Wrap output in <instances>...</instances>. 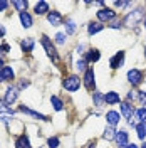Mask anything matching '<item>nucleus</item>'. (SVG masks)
I'll return each instance as SVG.
<instances>
[{
	"mask_svg": "<svg viewBox=\"0 0 146 148\" xmlns=\"http://www.w3.org/2000/svg\"><path fill=\"white\" fill-rule=\"evenodd\" d=\"M17 98H18V88L9 86L7 91H5V96H3V103L5 104H14V103L17 101Z\"/></svg>",
	"mask_w": 146,
	"mask_h": 148,
	"instance_id": "nucleus-8",
	"label": "nucleus"
},
{
	"mask_svg": "<svg viewBox=\"0 0 146 148\" xmlns=\"http://www.w3.org/2000/svg\"><path fill=\"white\" fill-rule=\"evenodd\" d=\"M55 44L57 46H64L65 40H67V36H65V32H59V34H55Z\"/></svg>",
	"mask_w": 146,
	"mask_h": 148,
	"instance_id": "nucleus-29",
	"label": "nucleus"
},
{
	"mask_svg": "<svg viewBox=\"0 0 146 148\" xmlns=\"http://www.w3.org/2000/svg\"><path fill=\"white\" fill-rule=\"evenodd\" d=\"M114 141H116V145H118L119 148H126L129 145V135L128 131H118L116 133V138H114Z\"/></svg>",
	"mask_w": 146,
	"mask_h": 148,
	"instance_id": "nucleus-11",
	"label": "nucleus"
},
{
	"mask_svg": "<svg viewBox=\"0 0 146 148\" xmlns=\"http://www.w3.org/2000/svg\"><path fill=\"white\" fill-rule=\"evenodd\" d=\"M145 10L141 9V7H138V9L131 10V12H128L126 14V17L123 18V25H126V27L129 29H134L141 22V20H145Z\"/></svg>",
	"mask_w": 146,
	"mask_h": 148,
	"instance_id": "nucleus-1",
	"label": "nucleus"
},
{
	"mask_svg": "<svg viewBox=\"0 0 146 148\" xmlns=\"http://www.w3.org/2000/svg\"><path fill=\"white\" fill-rule=\"evenodd\" d=\"M18 17H20V24H22V27L24 29H30L32 25H34L32 17H30L29 12H22V14H18Z\"/></svg>",
	"mask_w": 146,
	"mask_h": 148,
	"instance_id": "nucleus-20",
	"label": "nucleus"
},
{
	"mask_svg": "<svg viewBox=\"0 0 146 148\" xmlns=\"http://www.w3.org/2000/svg\"><path fill=\"white\" fill-rule=\"evenodd\" d=\"M126 77H128V83L131 84L133 88L139 86V84L143 83V79H145V77H143V73H141L139 69H136V67H134V69H129Z\"/></svg>",
	"mask_w": 146,
	"mask_h": 148,
	"instance_id": "nucleus-6",
	"label": "nucleus"
},
{
	"mask_svg": "<svg viewBox=\"0 0 146 148\" xmlns=\"http://www.w3.org/2000/svg\"><path fill=\"white\" fill-rule=\"evenodd\" d=\"M81 77H79V74H69V76H65L64 81H62V88H64L67 92H76L79 91V88H81Z\"/></svg>",
	"mask_w": 146,
	"mask_h": 148,
	"instance_id": "nucleus-2",
	"label": "nucleus"
},
{
	"mask_svg": "<svg viewBox=\"0 0 146 148\" xmlns=\"http://www.w3.org/2000/svg\"><path fill=\"white\" fill-rule=\"evenodd\" d=\"M116 133H118V131H116V128H114V126H106V130H104V135H102V136H104V140H108V141H113V140L116 138Z\"/></svg>",
	"mask_w": 146,
	"mask_h": 148,
	"instance_id": "nucleus-26",
	"label": "nucleus"
},
{
	"mask_svg": "<svg viewBox=\"0 0 146 148\" xmlns=\"http://www.w3.org/2000/svg\"><path fill=\"white\" fill-rule=\"evenodd\" d=\"M143 27L146 29V17H145V20H143Z\"/></svg>",
	"mask_w": 146,
	"mask_h": 148,
	"instance_id": "nucleus-43",
	"label": "nucleus"
},
{
	"mask_svg": "<svg viewBox=\"0 0 146 148\" xmlns=\"http://www.w3.org/2000/svg\"><path fill=\"white\" fill-rule=\"evenodd\" d=\"M61 145V140L57 138V136H50V138L47 140V147L49 148H59Z\"/></svg>",
	"mask_w": 146,
	"mask_h": 148,
	"instance_id": "nucleus-31",
	"label": "nucleus"
},
{
	"mask_svg": "<svg viewBox=\"0 0 146 148\" xmlns=\"http://www.w3.org/2000/svg\"><path fill=\"white\" fill-rule=\"evenodd\" d=\"M50 104H52V108L55 111H62L64 110V103L61 98H57V96H50Z\"/></svg>",
	"mask_w": 146,
	"mask_h": 148,
	"instance_id": "nucleus-27",
	"label": "nucleus"
},
{
	"mask_svg": "<svg viewBox=\"0 0 146 148\" xmlns=\"http://www.w3.org/2000/svg\"><path fill=\"white\" fill-rule=\"evenodd\" d=\"M47 22H49L52 27H59V25L64 22V17L61 15L59 10H50V12L47 14Z\"/></svg>",
	"mask_w": 146,
	"mask_h": 148,
	"instance_id": "nucleus-9",
	"label": "nucleus"
},
{
	"mask_svg": "<svg viewBox=\"0 0 146 148\" xmlns=\"http://www.w3.org/2000/svg\"><path fill=\"white\" fill-rule=\"evenodd\" d=\"M104 103L106 104H118V103H121V98H119V92L116 91H109V92H106L104 94Z\"/></svg>",
	"mask_w": 146,
	"mask_h": 148,
	"instance_id": "nucleus-18",
	"label": "nucleus"
},
{
	"mask_svg": "<svg viewBox=\"0 0 146 148\" xmlns=\"http://www.w3.org/2000/svg\"><path fill=\"white\" fill-rule=\"evenodd\" d=\"M82 83H84V88L89 92L96 91V74H94V69H92V67H87V69H86L84 77H82Z\"/></svg>",
	"mask_w": 146,
	"mask_h": 148,
	"instance_id": "nucleus-4",
	"label": "nucleus"
},
{
	"mask_svg": "<svg viewBox=\"0 0 146 148\" xmlns=\"http://www.w3.org/2000/svg\"><path fill=\"white\" fill-rule=\"evenodd\" d=\"M119 106H121V116H124V118H126L128 121L131 120V118H133V114L136 113L134 106H133L131 103H128V101H123L121 104H119Z\"/></svg>",
	"mask_w": 146,
	"mask_h": 148,
	"instance_id": "nucleus-10",
	"label": "nucleus"
},
{
	"mask_svg": "<svg viewBox=\"0 0 146 148\" xmlns=\"http://www.w3.org/2000/svg\"><path fill=\"white\" fill-rule=\"evenodd\" d=\"M134 116H136V120L139 121V123H141V121H146V108H139V110H136Z\"/></svg>",
	"mask_w": 146,
	"mask_h": 148,
	"instance_id": "nucleus-30",
	"label": "nucleus"
},
{
	"mask_svg": "<svg viewBox=\"0 0 146 148\" xmlns=\"http://www.w3.org/2000/svg\"><path fill=\"white\" fill-rule=\"evenodd\" d=\"M86 61H87V64H91V62H98L101 59V52L99 49H96V47H92V49H89L87 52H86V57H84Z\"/></svg>",
	"mask_w": 146,
	"mask_h": 148,
	"instance_id": "nucleus-16",
	"label": "nucleus"
},
{
	"mask_svg": "<svg viewBox=\"0 0 146 148\" xmlns=\"http://www.w3.org/2000/svg\"><path fill=\"white\" fill-rule=\"evenodd\" d=\"M3 36H5V27L0 25V37H3Z\"/></svg>",
	"mask_w": 146,
	"mask_h": 148,
	"instance_id": "nucleus-40",
	"label": "nucleus"
},
{
	"mask_svg": "<svg viewBox=\"0 0 146 148\" xmlns=\"http://www.w3.org/2000/svg\"><path fill=\"white\" fill-rule=\"evenodd\" d=\"M92 103H94L96 108H101V106L104 104V94L99 92V91H94L92 92Z\"/></svg>",
	"mask_w": 146,
	"mask_h": 148,
	"instance_id": "nucleus-25",
	"label": "nucleus"
},
{
	"mask_svg": "<svg viewBox=\"0 0 146 148\" xmlns=\"http://www.w3.org/2000/svg\"><path fill=\"white\" fill-rule=\"evenodd\" d=\"M29 84H30L29 81H20V84H18V91H20V89H24V88H27Z\"/></svg>",
	"mask_w": 146,
	"mask_h": 148,
	"instance_id": "nucleus-39",
	"label": "nucleus"
},
{
	"mask_svg": "<svg viewBox=\"0 0 146 148\" xmlns=\"http://www.w3.org/2000/svg\"><path fill=\"white\" fill-rule=\"evenodd\" d=\"M126 148H139V147H138V145H134V143H129Z\"/></svg>",
	"mask_w": 146,
	"mask_h": 148,
	"instance_id": "nucleus-41",
	"label": "nucleus"
},
{
	"mask_svg": "<svg viewBox=\"0 0 146 148\" xmlns=\"http://www.w3.org/2000/svg\"><path fill=\"white\" fill-rule=\"evenodd\" d=\"M96 15H98V22H101V24H104V22H113V20H116V12L113 9H108V7H102V9H99L98 12H96Z\"/></svg>",
	"mask_w": 146,
	"mask_h": 148,
	"instance_id": "nucleus-5",
	"label": "nucleus"
},
{
	"mask_svg": "<svg viewBox=\"0 0 146 148\" xmlns=\"http://www.w3.org/2000/svg\"><path fill=\"white\" fill-rule=\"evenodd\" d=\"M138 103L141 108H146V91H138Z\"/></svg>",
	"mask_w": 146,
	"mask_h": 148,
	"instance_id": "nucleus-33",
	"label": "nucleus"
},
{
	"mask_svg": "<svg viewBox=\"0 0 146 148\" xmlns=\"http://www.w3.org/2000/svg\"><path fill=\"white\" fill-rule=\"evenodd\" d=\"M104 29V24H101V22H89V25H87V34L89 36H94V34H98Z\"/></svg>",
	"mask_w": 146,
	"mask_h": 148,
	"instance_id": "nucleus-22",
	"label": "nucleus"
},
{
	"mask_svg": "<svg viewBox=\"0 0 146 148\" xmlns=\"http://www.w3.org/2000/svg\"><path fill=\"white\" fill-rule=\"evenodd\" d=\"M34 46H35V40H34L32 37H27V39H24V40L20 42V47H22V52H25V54H29V52H32V49H34Z\"/></svg>",
	"mask_w": 146,
	"mask_h": 148,
	"instance_id": "nucleus-19",
	"label": "nucleus"
},
{
	"mask_svg": "<svg viewBox=\"0 0 146 148\" xmlns=\"http://www.w3.org/2000/svg\"><path fill=\"white\" fill-rule=\"evenodd\" d=\"M108 27L109 29H116V30L119 29V30H121V29H123V20H113Z\"/></svg>",
	"mask_w": 146,
	"mask_h": 148,
	"instance_id": "nucleus-36",
	"label": "nucleus"
},
{
	"mask_svg": "<svg viewBox=\"0 0 146 148\" xmlns=\"http://www.w3.org/2000/svg\"><path fill=\"white\" fill-rule=\"evenodd\" d=\"M7 52H10V46L9 44H2L0 46V54H7Z\"/></svg>",
	"mask_w": 146,
	"mask_h": 148,
	"instance_id": "nucleus-37",
	"label": "nucleus"
},
{
	"mask_svg": "<svg viewBox=\"0 0 146 148\" xmlns=\"http://www.w3.org/2000/svg\"><path fill=\"white\" fill-rule=\"evenodd\" d=\"M18 111H20V113H25V114L32 116V118H37V120H40V121H47L46 114H40V113H37V111H32L30 108H27L25 104H20V106H18Z\"/></svg>",
	"mask_w": 146,
	"mask_h": 148,
	"instance_id": "nucleus-14",
	"label": "nucleus"
},
{
	"mask_svg": "<svg viewBox=\"0 0 146 148\" xmlns=\"http://www.w3.org/2000/svg\"><path fill=\"white\" fill-rule=\"evenodd\" d=\"M138 99V89H131V91L126 94V101L131 103V101H136Z\"/></svg>",
	"mask_w": 146,
	"mask_h": 148,
	"instance_id": "nucleus-34",
	"label": "nucleus"
},
{
	"mask_svg": "<svg viewBox=\"0 0 146 148\" xmlns=\"http://www.w3.org/2000/svg\"><path fill=\"white\" fill-rule=\"evenodd\" d=\"M76 69L79 71V73H86V69H87V61L81 57V59H77L76 61Z\"/></svg>",
	"mask_w": 146,
	"mask_h": 148,
	"instance_id": "nucleus-28",
	"label": "nucleus"
},
{
	"mask_svg": "<svg viewBox=\"0 0 146 148\" xmlns=\"http://www.w3.org/2000/svg\"><path fill=\"white\" fill-rule=\"evenodd\" d=\"M9 104H5L3 101H0V113H3V114H7V116H14L15 113L10 110V108H7Z\"/></svg>",
	"mask_w": 146,
	"mask_h": 148,
	"instance_id": "nucleus-32",
	"label": "nucleus"
},
{
	"mask_svg": "<svg viewBox=\"0 0 146 148\" xmlns=\"http://www.w3.org/2000/svg\"><path fill=\"white\" fill-rule=\"evenodd\" d=\"M34 12H35L37 15H47L50 9H49V3H47L46 0H39L35 2V5H34Z\"/></svg>",
	"mask_w": 146,
	"mask_h": 148,
	"instance_id": "nucleus-15",
	"label": "nucleus"
},
{
	"mask_svg": "<svg viewBox=\"0 0 146 148\" xmlns=\"http://www.w3.org/2000/svg\"><path fill=\"white\" fill-rule=\"evenodd\" d=\"M124 51H119V52H116V54L113 56L109 59V67L114 71V69H119V67H123V64H124Z\"/></svg>",
	"mask_w": 146,
	"mask_h": 148,
	"instance_id": "nucleus-7",
	"label": "nucleus"
},
{
	"mask_svg": "<svg viewBox=\"0 0 146 148\" xmlns=\"http://www.w3.org/2000/svg\"><path fill=\"white\" fill-rule=\"evenodd\" d=\"M40 44H42V47L46 49L47 56H49V57L54 61L55 64H57V62H59V54H57V49H55V46L52 44V40H50L46 34H42V37H40Z\"/></svg>",
	"mask_w": 146,
	"mask_h": 148,
	"instance_id": "nucleus-3",
	"label": "nucleus"
},
{
	"mask_svg": "<svg viewBox=\"0 0 146 148\" xmlns=\"http://www.w3.org/2000/svg\"><path fill=\"white\" fill-rule=\"evenodd\" d=\"M114 7H118V9H128V7H131V2H124V0H116V2H114Z\"/></svg>",
	"mask_w": 146,
	"mask_h": 148,
	"instance_id": "nucleus-35",
	"label": "nucleus"
},
{
	"mask_svg": "<svg viewBox=\"0 0 146 148\" xmlns=\"http://www.w3.org/2000/svg\"><path fill=\"white\" fill-rule=\"evenodd\" d=\"M14 77H15V73H14L12 66H3V67L0 69V83H3V81H12Z\"/></svg>",
	"mask_w": 146,
	"mask_h": 148,
	"instance_id": "nucleus-13",
	"label": "nucleus"
},
{
	"mask_svg": "<svg viewBox=\"0 0 146 148\" xmlns=\"http://www.w3.org/2000/svg\"><path fill=\"white\" fill-rule=\"evenodd\" d=\"M121 120V113L119 111H114V110H109L106 113V123L108 126H116Z\"/></svg>",
	"mask_w": 146,
	"mask_h": 148,
	"instance_id": "nucleus-12",
	"label": "nucleus"
},
{
	"mask_svg": "<svg viewBox=\"0 0 146 148\" xmlns=\"http://www.w3.org/2000/svg\"><path fill=\"white\" fill-rule=\"evenodd\" d=\"M3 66H5V64H3V59H2V57H0V69H2V67H3Z\"/></svg>",
	"mask_w": 146,
	"mask_h": 148,
	"instance_id": "nucleus-42",
	"label": "nucleus"
},
{
	"mask_svg": "<svg viewBox=\"0 0 146 148\" xmlns=\"http://www.w3.org/2000/svg\"><path fill=\"white\" fill-rule=\"evenodd\" d=\"M139 148H146V141H145V143H143V145H141Z\"/></svg>",
	"mask_w": 146,
	"mask_h": 148,
	"instance_id": "nucleus-44",
	"label": "nucleus"
},
{
	"mask_svg": "<svg viewBox=\"0 0 146 148\" xmlns=\"http://www.w3.org/2000/svg\"><path fill=\"white\" fill-rule=\"evenodd\" d=\"M65 36H74L76 32H77V25H76V22H74L72 18H65Z\"/></svg>",
	"mask_w": 146,
	"mask_h": 148,
	"instance_id": "nucleus-21",
	"label": "nucleus"
},
{
	"mask_svg": "<svg viewBox=\"0 0 146 148\" xmlns=\"http://www.w3.org/2000/svg\"><path fill=\"white\" fill-rule=\"evenodd\" d=\"M12 7H14V9H17L18 12L22 14V12H27L29 2H25V0H12Z\"/></svg>",
	"mask_w": 146,
	"mask_h": 148,
	"instance_id": "nucleus-23",
	"label": "nucleus"
},
{
	"mask_svg": "<svg viewBox=\"0 0 146 148\" xmlns=\"http://www.w3.org/2000/svg\"><path fill=\"white\" fill-rule=\"evenodd\" d=\"M9 2H5V0H0V12H5V10L9 9Z\"/></svg>",
	"mask_w": 146,
	"mask_h": 148,
	"instance_id": "nucleus-38",
	"label": "nucleus"
},
{
	"mask_svg": "<svg viewBox=\"0 0 146 148\" xmlns=\"http://www.w3.org/2000/svg\"><path fill=\"white\" fill-rule=\"evenodd\" d=\"M136 135L139 140H145L146 141V121L136 123Z\"/></svg>",
	"mask_w": 146,
	"mask_h": 148,
	"instance_id": "nucleus-24",
	"label": "nucleus"
},
{
	"mask_svg": "<svg viewBox=\"0 0 146 148\" xmlns=\"http://www.w3.org/2000/svg\"><path fill=\"white\" fill-rule=\"evenodd\" d=\"M145 57H146V46H145Z\"/></svg>",
	"mask_w": 146,
	"mask_h": 148,
	"instance_id": "nucleus-45",
	"label": "nucleus"
},
{
	"mask_svg": "<svg viewBox=\"0 0 146 148\" xmlns=\"http://www.w3.org/2000/svg\"><path fill=\"white\" fill-rule=\"evenodd\" d=\"M15 148H32L30 145V140L25 133H22V135H18L17 138H15Z\"/></svg>",
	"mask_w": 146,
	"mask_h": 148,
	"instance_id": "nucleus-17",
	"label": "nucleus"
}]
</instances>
